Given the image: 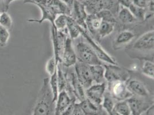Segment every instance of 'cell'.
I'll return each mask as SVG.
<instances>
[{"label": "cell", "instance_id": "obj_1", "mask_svg": "<svg viewBox=\"0 0 154 115\" xmlns=\"http://www.w3.org/2000/svg\"><path fill=\"white\" fill-rule=\"evenodd\" d=\"M54 103L49 85V78H46L43 79L32 115H51L52 105Z\"/></svg>", "mask_w": 154, "mask_h": 115}, {"label": "cell", "instance_id": "obj_2", "mask_svg": "<svg viewBox=\"0 0 154 115\" xmlns=\"http://www.w3.org/2000/svg\"><path fill=\"white\" fill-rule=\"evenodd\" d=\"M75 51L77 60L89 66L103 64L95 52L86 42H79L75 45Z\"/></svg>", "mask_w": 154, "mask_h": 115}, {"label": "cell", "instance_id": "obj_3", "mask_svg": "<svg viewBox=\"0 0 154 115\" xmlns=\"http://www.w3.org/2000/svg\"><path fill=\"white\" fill-rule=\"evenodd\" d=\"M105 67V79L108 83L117 81L126 82L130 77L128 71L117 64H103Z\"/></svg>", "mask_w": 154, "mask_h": 115}, {"label": "cell", "instance_id": "obj_4", "mask_svg": "<svg viewBox=\"0 0 154 115\" xmlns=\"http://www.w3.org/2000/svg\"><path fill=\"white\" fill-rule=\"evenodd\" d=\"M80 32L81 35L84 37L86 40V42L90 45L101 62H103V63H106V64H117L115 59L109 55L100 45L94 41V39H93L88 33L86 32V30L80 26Z\"/></svg>", "mask_w": 154, "mask_h": 115}, {"label": "cell", "instance_id": "obj_5", "mask_svg": "<svg viewBox=\"0 0 154 115\" xmlns=\"http://www.w3.org/2000/svg\"><path fill=\"white\" fill-rule=\"evenodd\" d=\"M74 67L75 74L77 79L84 89H88L93 82L90 66L77 60L76 64L74 65Z\"/></svg>", "mask_w": 154, "mask_h": 115}, {"label": "cell", "instance_id": "obj_6", "mask_svg": "<svg viewBox=\"0 0 154 115\" xmlns=\"http://www.w3.org/2000/svg\"><path fill=\"white\" fill-rule=\"evenodd\" d=\"M106 88V85L105 82L92 84L90 87L85 90V96L91 102L100 107L102 104Z\"/></svg>", "mask_w": 154, "mask_h": 115}, {"label": "cell", "instance_id": "obj_7", "mask_svg": "<svg viewBox=\"0 0 154 115\" xmlns=\"http://www.w3.org/2000/svg\"><path fill=\"white\" fill-rule=\"evenodd\" d=\"M154 30L144 33L137 39L132 45V48L139 51L154 50Z\"/></svg>", "mask_w": 154, "mask_h": 115}, {"label": "cell", "instance_id": "obj_8", "mask_svg": "<svg viewBox=\"0 0 154 115\" xmlns=\"http://www.w3.org/2000/svg\"><path fill=\"white\" fill-rule=\"evenodd\" d=\"M77 62V55L72 39L70 37H67L60 63H62L64 67H70L74 66Z\"/></svg>", "mask_w": 154, "mask_h": 115}, {"label": "cell", "instance_id": "obj_9", "mask_svg": "<svg viewBox=\"0 0 154 115\" xmlns=\"http://www.w3.org/2000/svg\"><path fill=\"white\" fill-rule=\"evenodd\" d=\"M109 84L110 95L119 101L127 100L133 96L128 89L126 82L117 81Z\"/></svg>", "mask_w": 154, "mask_h": 115}, {"label": "cell", "instance_id": "obj_10", "mask_svg": "<svg viewBox=\"0 0 154 115\" xmlns=\"http://www.w3.org/2000/svg\"><path fill=\"white\" fill-rule=\"evenodd\" d=\"M24 3H29V4L36 5L40 8L42 14V17L40 19H28V22L42 24L43 21L47 20V21H49L51 23L52 26H54V20L58 14L54 12V11L52 9L51 7L44 4L37 3V2H34L29 1L24 2Z\"/></svg>", "mask_w": 154, "mask_h": 115}, {"label": "cell", "instance_id": "obj_11", "mask_svg": "<svg viewBox=\"0 0 154 115\" xmlns=\"http://www.w3.org/2000/svg\"><path fill=\"white\" fill-rule=\"evenodd\" d=\"M88 14L84 4L78 0H75L71 10V17L75 21L77 24L86 30L85 20Z\"/></svg>", "mask_w": 154, "mask_h": 115}, {"label": "cell", "instance_id": "obj_12", "mask_svg": "<svg viewBox=\"0 0 154 115\" xmlns=\"http://www.w3.org/2000/svg\"><path fill=\"white\" fill-rule=\"evenodd\" d=\"M126 84L128 89L132 95L140 97H146L149 95V91L145 85L138 79H131Z\"/></svg>", "mask_w": 154, "mask_h": 115}, {"label": "cell", "instance_id": "obj_13", "mask_svg": "<svg viewBox=\"0 0 154 115\" xmlns=\"http://www.w3.org/2000/svg\"><path fill=\"white\" fill-rule=\"evenodd\" d=\"M135 38V33L131 31L124 30L120 32L113 42V48L117 50L130 43Z\"/></svg>", "mask_w": 154, "mask_h": 115}, {"label": "cell", "instance_id": "obj_14", "mask_svg": "<svg viewBox=\"0 0 154 115\" xmlns=\"http://www.w3.org/2000/svg\"><path fill=\"white\" fill-rule=\"evenodd\" d=\"M73 100L71 99L70 97L67 92L63 90L59 92L57 100L56 101L55 107V115H60V114L66 108Z\"/></svg>", "mask_w": 154, "mask_h": 115}, {"label": "cell", "instance_id": "obj_15", "mask_svg": "<svg viewBox=\"0 0 154 115\" xmlns=\"http://www.w3.org/2000/svg\"><path fill=\"white\" fill-rule=\"evenodd\" d=\"M132 115H141L147 108V103L136 97H131L127 100Z\"/></svg>", "mask_w": 154, "mask_h": 115}, {"label": "cell", "instance_id": "obj_16", "mask_svg": "<svg viewBox=\"0 0 154 115\" xmlns=\"http://www.w3.org/2000/svg\"><path fill=\"white\" fill-rule=\"evenodd\" d=\"M101 22L102 20L96 14H88L85 20L86 30H88L90 33L94 36H97L98 31L101 26Z\"/></svg>", "mask_w": 154, "mask_h": 115}, {"label": "cell", "instance_id": "obj_17", "mask_svg": "<svg viewBox=\"0 0 154 115\" xmlns=\"http://www.w3.org/2000/svg\"><path fill=\"white\" fill-rule=\"evenodd\" d=\"M88 7L93 12L91 14H96L103 9H109L113 5L112 0H91Z\"/></svg>", "mask_w": 154, "mask_h": 115}, {"label": "cell", "instance_id": "obj_18", "mask_svg": "<svg viewBox=\"0 0 154 115\" xmlns=\"http://www.w3.org/2000/svg\"><path fill=\"white\" fill-rule=\"evenodd\" d=\"M90 69L93 82L96 83L105 82V67L103 64L90 66Z\"/></svg>", "mask_w": 154, "mask_h": 115}, {"label": "cell", "instance_id": "obj_19", "mask_svg": "<svg viewBox=\"0 0 154 115\" xmlns=\"http://www.w3.org/2000/svg\"><path fill=\"white\" fill-rule=\"evenodd\" d=\"M85 115H98L99 113V107L91 102L88 98H85L78 104Z\"/></svg>", "mask_w": 154, "mask_h": 115}, {"label": "cell", "instance_id": "obj_20", "mask_svg": "<svg viewBox=\"0 0 154 115\" xmlns=\"http://www.w3.org/2000/svg\"><path fill=\"white\" fill-rule=\"evenodd\" d=\"M115 23L106 21H102L101 26L98 31L97 36L100 39L105 38L112 33L115 30Z\"/></svg>", "mask_w": 154, "mask_h": 115}, {"label": "cell", "instance_id": "obj_21", "mask_svg": "<svg viewBox=\"0 0 154 115\" xmlns=\"http://www.w3.org/2000/svg\"><path fill=\"white\" fill-rule=\"evenodd\" d=\"M66 29L69 33L70 38L72 40L78 38L81 35L80 26L70 16H69Z\"/></svg>", "mask_w": 154, "mask_h": 115}, {"label": "cell", "instance_id": "obj_22", "mask_svg": "<svg viewBox=\"0 0 154 115\" xmlns=\"http://www.w3.org/2000/svg\"><path fill=\"white\" fill-rule=\"evenodd\" d=\"M49 85L51 90L53 96V101L56 102L58 95L59 93V83H58V69L55 73L50 76L49 78Z\"/></svg>", "mask_w": 154, "mask_h": 115}, {"label": "cell", "instance_id": "obj_23", "mask_svg": "<svg viewBox=\"0 0 154 115\" xmlns=\"http://www.w3.org/2000/svg\"><path fill=\"white\" fill-rule=\"evenodd\" d=\"M118 18L124 24H131L136 21V19L127 8L122 7L118 13Z\"/></svg>", "mask_w": 154, "mask_h": 115}, {"label": "cell", "instance_id": "obj_24", "mask_svg": "<svg viewBox=\"0 0 154 115\" xmlns=\"http://www.w3.org/2000/svg\"><path fill=\"white\" fill-rule=\"evenodd\" d=\"M69 16V15L66 14H58L54 20V27H55L57 30L59 31H63V30H65L67 27Z\"/></svg>", "mask_w": 154, "mask_h": 115}, {"label": "cell", "instance_id": "obj_25", "mask_svg": "<svg viewBox=\"0 0 154 115\" xmlns=\"http://www.w3.org/2000/svg\"><path fill=\"white\" fill-rule=\"evenodd\" d=\"M114 110L120 115H131L130 108L127 100L120 101L116 104Z\"/></svg>", "mask_w": 154, "mask_h": 115}, {"label": "cell", "instance_id": "obj_26", "mask_svg": "<svg viewBox=\"0 0 154 115\" xmlns=\"http://www.w3.org/2000/svg\"><path fill=\"white\" fill-rule=\"evenodd\" d=\"M141 72L145 76L154 79V62L150 61H145L141 67Z\"/></svg>", "mask_w": 154, "mask_h": 115}, {"label": "cell", "instance_id": "obj_27", "mask_svg": "<svg viewBox=\"0 0 154 115\" xmlns=\"http://www.w3.org/2000/svg\"><path fill=\"white\" fill-rule=\"evenodd\" d=\"M128 9L136 19L143 20L145 19L146 16V11L145 8L137 7L132 4L129 7Z\"/></svg>", "mask_w": 154, "mask_h": 115}, {"label": "cell", "instance_id": "obj_28", "mask_svg": "<svg viewBox=\"0 0 154 115\" xmlns=\"http://www.w3.org/2000/svg\"><path fill=\"white\" fill-rule=\"evenodd\" d=\"M0 26L11 31L13 27V20L7 12H1L0 14Z\"/></svg>", "mask_w": 154, "mask_h": 115}, {"label": "cell", "instance_id": "obj_29", "mask_svg": "<svg viewBox=\"0 0 154 115\" xmlns=\"http://www.w3.org/2000/svg\"><path fill=\"white\" fill-rule=\"evenodd\" d=\"M115 103L112 98V96L109 94H104V96L103 98V102H102V107L110 115V113L113 111L115 107Z\"/></svg>", "mask_w": 154, "mask_h": 115}, {"label": "cell", "instance_id": "obj_30", "mask_svg": "<svg viewBox=\"0 0 154 115\" xmlns=\"http://www.w3.org/2000/svg\"><path fill=\"white\" fill-rule=\"evenodd\" d=\"M59 61H57L54 56L50 58L45 64V71L51 76L55 71L58 69Z\"/></svg>", "mask_w": 154, "mask_h": 115}, {"label": "cell", "instance_id": "obj_31", "mask_svg": "<svg viewBox=\"0 0 154 115\" xmlns=\"http://www.w3.org/2000/svg\"><path fill=\"white\" fill-rule=\"evenodd\" d=\"M11 36L10 31L0 26V47L4 48L7 45Z\"/></svg>", "mask_w": 154, "mask_h": 115}, {"label": "cell", "instance_id": "obj_32", "mask_svg": "<svg viewBox=\"0 0 154 115\" xmlns=\"http://www.w3.org/2000/svg\"><path fill=\"white\" fill-rule=\"evenodd\" d=\"M97 15L102 20V21H106L115 23V19L112 14V12L109 9H103L98 13H96Z\"/></svg>", "mask_w": 154, "mask_h": 115}, {"label": "cell", "instance_id": "obj_33", "mask_svg": "<svg viewBox=\"0 0 154 115\" xmlns=\"http://www.w3.org/2000/svg\"><path fill=\"white\" fill-rule=\"evenodd\" d=\"M75 104V103L74 100H73L70 104L60 114V115H71L74 108Z\"/></svg>", "mask_w": 154, "mask_h": 115}, {"label": "cell", "instance_id": "obj_34", "mask_svg": "<svg viewBox=\"0 0 154 115\" xmlns=\"http://www.w3.org/2000/svg\"><path fill=\"white\" fill-rule=\"evenodd\" d=\"M148 0H132V3L137 7L145 8L147 6Z\"/></svg>", "mask_w": 154, "mask_h": 115}, {"label": "cell", "instance_id": "obj_35", "mask_svg": "<svg viewBox=\"0 0 154 115\" xmlns=\"http://www.w3.org/2000/svg\"><path fill=\"white\" fill-rule=\"evenodd\" d=\"M71 115H85V114L79 106L78 104H75L74 108Z\"/></svg>", "mask_w": 154, "mask_h": 115}, {"label": "cell", "instance_id": "obj_36", "mask_svg": "<svg viewBox=\"0 0 154 115\" xmlns=\"http://www.w3.org/2000/svg\"><path fill=\"white\" fill-rule=\"evenodd\" d=\"M118 1L122 7L127 8H129V7L133 4L132 0H118Z\"/></svg>", "mask_w": 154, "mask_h": 115}, {"label": "cell", "instance_id": "obj_37", "mask_svg": "<svg viewBox=\"0 0 154 115\" xmlns=\"http://www.w3.org/2000/svg\"><path fill=\"white\" fill-rule=\"evenodd\" d=\"M60 1L63 2L65 5H67V7L71 10L75 0H60Z\"/></svg>", "mask_w": 154, "mask_h": 115}, {"label": "cell", "instance_id": "obj_38", "mask_svg": "<svg viewBox=\"0 0 154 115\" xmlns=\"http://www.w3.org/2000/svg\"><path fill=\"white\" fill-rule=\"evenodd\" d=\"M109 115H120L116 111H115L114 109L113 110V111L110 113V114Z\"/></svg>", "mask_w": 154, "mask_h": 115}, {"label": "cell", "instance_id": "obj_39", "mask_svg": "<svg viewBox=\"0 0 154 115\" xmlns=\"http://www.w3.org/2000/svg\"><path fill=\"white\" fill-rule=\"evenodd\" d=\"M0 14H1V12H0Z\"/></svg>", "mask_w": 154, "mask_h": 115}]
</instances>
